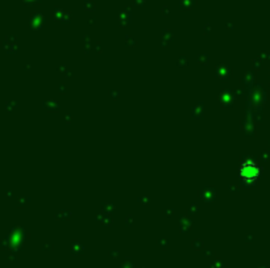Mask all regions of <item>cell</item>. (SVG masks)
<instances>
[{"instance_id": "cell-1", "label": "cell", "mask_w": 270, "mask_h": 268, "mask_svg": "<svg viewBox=\"0 0 270 268\" xmlns=\"http://www.w3.org/2000/svg\"><path fill=\"white\" fill-rule=\"evenodd\" d=\"M260 175V168L253 162H245L240 167V178L244 181H254Z\"/></svg>"}]
</instances>
